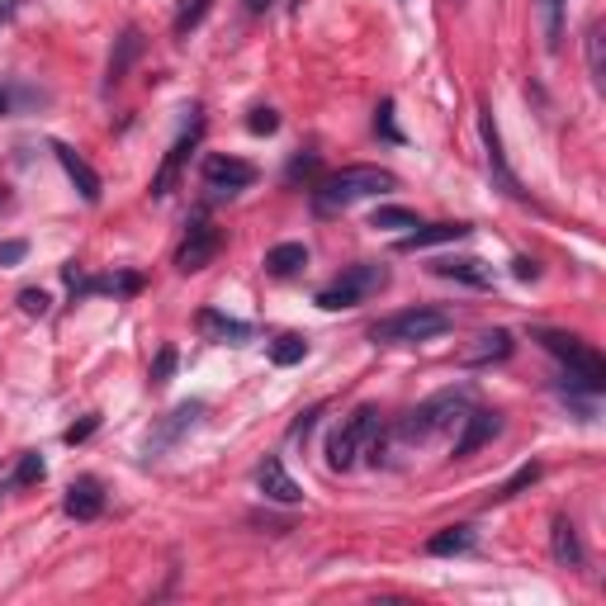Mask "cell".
<instances>
[{
	"label": "cell",
	"mask_w": 606,
	"mask_h": 606,
	"mask_svg": "<svg viewBox=\"0 0 606 606\" xmlns=\"http://www.w3.org/2000/svg\"><path fill=\"white\" fill-rule=\"evenodd\" d=\"M564 5L569 0H535V10H540V38H545L550 53H559V43H564Z\"/></svg>",
	"instance_id": "cell-20"
},
{
	"label": "cell",
	"mask_w": 606,
	"mask_h": 606,
	"mask_svg": "<svg viewBox=\"0 0 606 606\" xmlns=\"http://www.w3.org/2000/svg\"><path fill=\"white\" fill-rule=\"evenodd\" d=\"M554 564L583 569V545H578V531H573L569 517H554Z\"/></svg>",
	"instance_id": "cell-19"
},
{
	"label": "cell",
	"mask_w": 606,
	"mask_h": 606,
	"mask_svg": "<svg viewBox=\"0 0 606 606\" xmlns=\"http://www.w3.org/2000/svg\"><path fill=\"white\" fill-rule=\"evenodd\" d=\"M370 228H417V214H412V209H393V204H384V209L370 214Z\"/></svg>",
	"instance_id": "cell-26"
},
{
	"label": "cell",
	"mask_w": 606,
	"mask_h": 606,
	"mask_svg": "<svg viewBox=\"0 0 606 606\" xmlns=\"http://www.w3.org/2000/svg\"><path fill=\"white\" fill-rule=\"evenodd\" d=\"M24 242H0V266H15V261H24Z\"/></svg>",
	"instance_id": "cell-34"
},
{
	"label": "cell",
	"mask_w": 606,
	"mask_h": 606,
	"mask_svg": "<svg viewBox=\"0 0 606 606\" xmlns=\"http://www.w3.org/2000/svg\"><path fill=\"white\" fill-rule=\"evenodd\" d=\"M303 356H308V341L294 337V332H289V337H280L275 346H270V360H275V365H299Z\"/></svg>",
	"instance_id": "cell-24"
},
{
	"label": "cell",
	"mask_w": 606,
	"mask_h": 606,
	"mask_svg": "<svg viewBox=\"0 0 606 606\" xmlns=\"http://www.w3.org/2000/svg\"><path fill=\"white\" fill-rule=\"evenodd\" d=\"M393 190V171L384 166H341L318 185V204L322 209H346V204H360L370 195H384Z\"/></svg>",
	"instance_id": "cell-1"
},
{
	"label": "cell",
	"mask_w": 606,
	"mask_h": 606,
	"mask_svg": "<svg viewBox=\"0 0 606 606\" xmlns=\"http://www.w3.org/2000/svg\"><path fill=\"white\" fill-rule=\"evenodd\" d=\"M256 483H261V493H266L270 502H285V507H294V502L303 498V488L289 479L280 460H266V464H261V469H256Z\"/></svg>",
	"instance_id": "cell-12"
},
{
	"label": "cell",
	"mask_w": 606,
	"mask_h": 606,
	"mask_svg": "<svg viewBox=\"0 0 606 606\" xmlns=\"http://www.w3.org/2000/svg\"><path fill=\"white\" fill-rule=\"evenodd\" d=\"M48 294H43V289H24V294H19V308H24V313H29V318H43V313H48Z\"/></svg>",
	"instance_id": "cell-29"
},
{
	"label": "cell",
	"mask_w": 606,
	"mask_h": 606,
	"mask_svg": "<svg viewBox=\"0 0 606 606\" xmlns=\"http://www.w3.org/2000/svg\"><path fill=\"white\" fill-rule=\"evenodd\" d=\"M95 427H100V417H86L81 427H72V431H67V441H72V446H76V441H86V436H90V431H95Z\"/></svg>",
	"instance_id": "cell-35"
},
{
	"label": "cell",
	"mask_w": 606,
	"mask_h": 606,
	"mask_svg": "<svg viewBox=\"0 0 606 606\" xmlns=\"http://www.w3.org/2000/svg\"><path fill=\"white\" fill-rule=\"evenodd\" d=\"M195 138H199V124L190 128V133H185V138H180V143L171 147V152H166V161H161V171L152 176V195H157V199L171 195V185H176L180 166H185V157H190V147H195Z\"/></svg>",
	"instance_id": "cell-14"
},
{
	"label": "cell",
	"mask_w": 606,
	"mask_h": 606,
	"mask_svg": "<svg viewBox=\"0 0 606 606\" xmlns=\"http://www.w3.org/2000/svg\"><path fill=\"white\" fill-rule=\"evenodd\" d=\"M441 332H450V313H441V308H403V313H393V318L370 327V337L384 341V346L431 341V337H441Z\"/></svg>",
	"instance_id": "cell-3"
},
{
	"label": "cell",
	"mask_w": 606,
	"mask_h": 606,
	"mask_svg": "<svg viewBox=\"0 0 606 606\" xmlns=\"http://www.w3.org/2000/svg\"><path fill=\"white\" fill-rule=\"evenodd\" d=\"M469 232H474V228H469V223H427V228L417 223V228H412L408 237L398 242V251H427V247H446V242H464Z\"/></svg>",
	"instance_id": "cell-9"
},
{
	"label": "cell",
	"mask_w": 606,
	"mask_h": 606,
	"mask_svg": "<svg viewBox=\"0 0 606 606\" xmlns=\"http://www.w3.org/2000/svg\"><path fill=\"white\" fill-rule=\"evenodd\" d=\"M204 180H209V190H247L251 180H256V166L251 161H237V157H209L204 161Z\"/></svg>",
	"instance_id": "cell-8"
},
{
	"label": "cell",
	"mask_w": 606,
	"mask_h": 606,
	"mask_svg": "<svg viewBox=\"0 0 606 606\" xmlns=\"http://www.w3.org/2000/svg\"><path fill=\"white\" fill-rule=\"evenodd\" d=\"M427 550L431 554H464V550H474V531H469V526H446V531H436L427 540Z\"/></svg>",
	"instance_id": "cell-22"
},
{
	"label": "cell",
	"mask_w": 606,
	"mask_h": 606,
	"mask_svg": "<svg viewBox=\"0 0 606 606\" xmlns=\"http://www.w3.org/2000/svg\"><path fill=\"white\" fill-rule=\"evenodd\" d=\"M303 266H308V247H303V242H280V247L266 251V270L280 275V280L294 275V270H303Z\"/></svg>",
	"instance_id": "cell-21"
},
{
	"label": "cell",
	"mask_w": 606,
	"mask_h": 606,
	"mask_svg": "<svg viewBox=\"0 0 606 606\" xmlns=\"http://www.w3.org/2000/svg\"><path fill=\"white\" fill-rule=\"evenodd\" d=\"M247 128L251 133H275V128H280V114H275V109H251Z\"/></svg>",
	"instance_id": "cell-30"
},
{
	"label": "cell",
	"mask_w": 606,
	"mask_h": 606,
	"mask_svg": "<svg viewBox=\"0 0 606 606\" xmlns=\"http://www.w3.org/2000/svg\"><path fill=\"white\" fill-rule=\"evenodd\" d=\"M498 412H469V417H464V436L460 441H455V455H474V450L479 446H488V441H493V436H498Z\"/></svg>",
	"instance_id": "cell-13"
},
{
	"label": "cell",
	"mask_w": 606,
	"mask_h": 606,
	"mask_svg": "<svg viewBox=\"0 0 606 606\" xmlns=\"http://www.w3.org/2000/svg\"><path fill=\"white\" fill-rule=\"evenodd\" d=\"M512 270H517V280H535V275H540V266H535L531 256H521V261H517Z\"/></svg>",
	"instance_id": "cell-36"
},
{
	"label": "cell",
	"mask_w": 606,
	"mask_h": 606,
	"mask_svg": "<svg viewBox=\"0 0 606 606\" xmlns=\"http://www.w3.org/2000/svg\"><path fill=\"white\" fill-rule=\"evenodd\" d=\"M38 479H43V460L38 455H24L15 469V483H38Z\"/></svg>",
	"instance_id": "cell-31"
},
{
	"label": "cell",
	"mask_w": 606,
	"mask_h": 606,
	"mask_svg": "<svg viewBox=\"0 0 606 606\" xmlns=\"http://www.w3.org/2000/svg\"><path fill=\"white\" fill-rule=\"evenodd\" d=\"M0 114H5V95H0Z\"/></svg>",
	"instance_id": "cell-38"
},
{
	"label": "cell",
	"mask_w": 606,
	"mask_h": 606,
	"mask_svg": "<svg viewBox=\"0 0 606 606\" xmlns=\"http://www.w3.org/2000/svg\"><path fill=\"white\" fill-rule=\"evenodd\" d=\"M53 152H57V161H62L67 180H72L76 190H81V199H86V204H100V176H95V166H90L86 157H76L67 143H57Z\"/></svg>",
	"instance_id": "cell-10"
},
{
	"label": "cell",
	"mask_w": 606,
	"mask_h": 606,
	"mask_svg": "<svg viewBox=\"0 0 606 606\" xmlns=\"http://www.w3.org/2000/svg\"><path fill=\"white\" fill-rule=\"evenodd\" d=\"M479 133H483V147H488V166H493V176H498V185L507 190V195H517V199H521V185H517V176L507 171V157H502L498 124H493V114H488V109H483V119H479Z\"/></svg>",
	"instance_id": "cell-11"
},
{
	"label": "cell",
	"mask_w": 606,
	"mask_h": 606,
	"mask_svg": "<svg viewBox=\"0 0 606 606\" xmlns=\"http://www.w3.org/2000/svg\"><path fill=\"white\" fill-rule=\"evenodd\" d=\"M431 270H436L441 280H464V285H474V289L493 285V270L483 266V261H474V256H450V261H436Z\"/></svg>",
	"instance_id": "cell-15"
},
{
	"label": "cell",
	"mask_w": 606,
	"mask_h": 606,
	"mask_svg": "<svg viewBox=\"0 0 606 606\" xmlns=\"http://www.w3.org/2000/svg\"><path fill=\"white\" fill-rule=\"evenodd\" d=\"M375 128H379V133H384V138H393V143H398V138H403V133H398V128H393V105H389V100H384V105H379V114H375Z\"/></svg>",
	"instance_id": "cell-32"
},
{
	"label": "cell",
	"mask_w": 606,
	"mask_h": 606,
	"mask_svg": "<svg viewBox=\"0 0 606 606\" xmlns=\"http://www.w3.org/2000/svg\"><path fill=\"white\" fill-rule=\"evenodd\" d=\"M375 436H379V408H356L337 431H332V441H327V464H332V469H351L365 450L375 446Z\"/></svg>",
	"instance_id": "cell-4"
},
{
	"label": "cell",
	"mask_w": 606,
	"mask_h": 606,
	"mask_svg": "<svg viewBox=\"0 0 606 606\" xmlns=\"http://www.w3.org/2000/svg\"><path fill=\"white\" fill-rule=\"evenodd\" d=\"M100 507H105V488L95 479H76L67 488V517L90 521V517H100Z\"/></svg>",
	"instance_id": "cell-16"
},
{
	"label": "cell",
	"mask_w": 606,
	"mask_h": 606,
	"mask_svg": "<svg viewBox=\"0 0 606 606\" xmlns=\"http://www.w3.org/2000/svg\"><path fill=\"white\" fill-rule=\"evenodd\" d=\"M209 15V0H180V10H176V34H190L199 19Z\"/></svg>",
	"instance_id": "cell-27"
},
{
	"label": "cell",
	"mask_w": 606,
	"mask_h": 606,
	"mask_svg": "<svg viewBox=\"0 0 606 606\" xmlns=\"http://www.w3.org/2000/svg\"><path fill=\"white\" fill-rule=\"evenodd\" d=\"M214 256H218V228L204 223V218H195L190 232H185V242H180V251H176V266L190 275V270H204Z\"/></svg>",
	"instance_id": "cell-7"
},
{
	"label": "cell",
	"mask_w": 606,
	"mask_h": 606,
	"mask_svg": "<svg viewBox=\"0 0 606 606\" xmlns=\"http://www.w3.org/2000/svg\"><path fill=\"white\" fill-rule=\"evenodd\" d=\"M0 19H5V5H0Z\"/></svg>",
	"instance_id": "cell-39"
},
{
	"label": "cell",
	"mask_w": 606,
	"mask_h": 606,
	"mask_svg": "<svg viewBox=\"0 0 606 606\" xmlns=\"http://www.w3.org/2000/svg\"><path fill=\"white\" fill-rule=\"evenodd\" d=\"M602 43H606V29H602V19L588 29V72H592V81L602 86L606 81V57H602Z\"/></svg>",
	"instance_id": "cell-23"
},
{
	"label": "cell",
	"mask_w": 606,
	"mask_h": 606,
	"mask_svg": "<svg viewBox=\"0 0 606 606\" xmlns=\"http://www.w3.org/2000/svg\"><path fill=\"white\" fill-rule=\"evenodd\" d=\"M384 285H389V270L384 266H351L337 285H327L318 294V308H332V313H337V308H356L360 299L379 294Z\"/></svg>",
	"instance_id": "cell-5"
},
{
	"label": "cell",
	"mask_w": 606,
	"mask_h": 606,
	"mask_svg": "<svg viewBox=\"0 0 606 606\" xmlns=\"http://www.w3.org/2000/svg\"><path fill=\"white\" fill-rule=\"evenodd\" d=\"M171 370H176V351L166 346V351L157 356V365H152V379H157V384H166V379H171Z\"/></svg>",
	"instance_id": "cell-33"
},
{
	"label": "cell",
	"mask_w": 606,
	"mask_h": 606,
	"mask_svg": "<svg viewBox=\"0 0 606 606\" xmlns=\"http://www.w3.org/2000/svg\"><path fill=\"white\" fill-rule=\"evenodd\" d=\"M535 479H540V464H521L517 474H512V479H507V483L498 488V498H517L521 488H531Z\"/></svg>",
	"instance_id": "cell-28"
},
{
	"label": "cell",
	"mask_w": 606,
	"mask_h": 606,
	"mask_svg": "<svg viewBox=\"0 0 606 606\" xmlns=\"http://www.w3.org/2000/svg\"><path fill=\"white\" fill-rule=\"evenodd\" d=\"M251 5H256V10H261V5H270V0H251Z\"/></svg>",
	"instance_id": "cell-37"
},
{
	"label": "cell",
	"mask_w": 606,
	"mask_h": 606,
	"mask_svg": "<svg viewBox=\"0 0 606 606\" xmlns=\"http://www.w3.org/2000/svg\"><path fill=\"white\" fill-rule=\"evenodd\" d=\"M199 332L214 341H232V346H242V341H251V327L237 318H223V313H214V308H204L199 313Z\"/></svg>",
	"instance_id": "cell-18"
},
{
	"label": "cell",
	"mask_w": 606,
	"mask_h": 606,
	"mask_svg": "<svg viewBox=\"0 0 606 606\" xmlns=\"http://www.w3.org/2000/svg\"><path fill=\"white\" fill-rule=\"evenodd\" d=\"M535 341H540L550 356H559L564 365H569V375H564V379H573L578 389H588V393H602L606 389L602 356H597V351H588V346L573 337V332H550V327H540V332H535Z\"/></svg>",
	"instance_id": "cell-2"
},
{
	"label": "cell",
	"mask_w": 606,
	"mask_h": 606,
	"mask_svg": "<svg viewBox=\"0 0 606 606\" xmlns=\"http://www.w3.org/2000/svg\"><path fill=\"white\" fill-rule=\"evenodd\" d=\"M460 412H464V393H441V398H431V403H422V408L412 412L408 422L398 427V436L403 441H427L431 431L460 422Z\"/></svg>",
	"instance_id": "cell-6"
},
{
	"label": "cell",
	"mask_w": 606,
	"mask_h": 606,
	"mask_svg": "<svg viewBox=\"0 0 606 606\" xmlns=\"http://www.w3.org/2000/svg\"><path fill=\"white\" fill-rule=\"evenodd\" d=\"M138 48H143V38H138V29H128V34H124V43H119V57L109 62V81H124L128 62L138 57Z\"/></svg>",
	"instance_id": "cell-25"
},
{
	"label": "cell",
	"mask_w": 606,
	"mask_h": 606,
	"mask_svg": "<svg viewBox=\"0 0 606 606\" xmlns=\"http://www.w3.org/2000/svg\"><path fill=\"white\" fill-rule=\"evenodd\" d=\"M507 356H512V332L493 327V332L474 337V346L464 351V365H488V360H507Z\"/></svg>",
	"instance_id": "cell-17"
}]
</instances>
